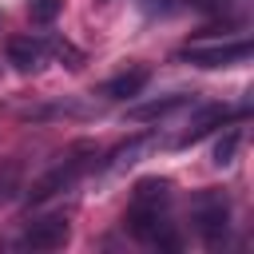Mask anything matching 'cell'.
<instances>
[{"mask_svg": "<svg viewBox=\"0 0 254 254\" xmlns=\"http://www.w3.org/2000/svg\"><path fill=\"white\" fill-rule=\"evenodd\" d=\"M91 159H95V147L91 143H75L71 151H67V159L64 163H56L48 175H40L32 187H28V202H48L52 194H60V190H67L87 167H91Z\"/></svg>", "mask_w": 254, "mask_h": 254, "instance_id": "obj_1", "label": "cell"}, {"mask_svg": "<svg viewBox=\"0 0 254 254\" xmlns=\"http://www.w3.org/2000/svg\"><path fill=\"white\" fill-rule=\"evenodd\" d=\"M194 226L206 238V246H222L230 230V202L222 190H202L194 198Z\"/></svg>", "mask_w": 254, "mask_h": 254, "instance_id": "obj_2", "label": "cell"}, {"mask_svg": "<svg viewBox=\"0 0 254 254\" xmlns=\"http://www.w3.org/2000/svg\"><path fill=\"white\" fill-rule=\"evenodd\" d=\"M254 56V44L250 40H226V44H190L179 52L183 64H194V67H234V64H246Z\"/></svg>", "mask_w": 254, "mask_h": 254, "instance_id": "obj_3", "label": "cell"}, {"mask_svg": "<svg viewBox=\"0 0 254 254\" xmlns=\"http://www.w3.org/2000/svg\"><path fill=\"white\" fill-rule=\"evenodd\" d=\"M222 123H230V107H226V103H202V107L190 115V123L183 127V135L175 139V147H190V143H198L202 135H210L214 127H222Z\"/></svg>", "mask_w": 254, "mask_h": 254, "instance_id": "obj_4", "label": "cell"}, {"mask_svg": "<svg viewBox=\"0 0 254 254\" xmlns=\"http://www.w3.org/2000/svg\"><path fill=\"white\" fill-rule=\"evenodd\" d=\"M67 238H71L67 218H40V222H32V226L24 230L20 246H24V250H60Z\"/></svg>", "mask_w": 254, "mask_h": 254, "instance_id": "obj_5", "label": "cell"}, {"mask_svg": "<svg viewBox=\"0 0 254 254\" xmlns=\"http://www.w3.org/2000/svg\"><path fill=\"white\" fill-rule=\"evenodd\" d=\"M44 56H48V48H44V40H36V36H12L8 40V64L16 67V71H40V64H44Z\"/></svg>", "mask_w": 254, "mask_h": 254, "instance_id": "obj_6", "label": "cell"}, {"mask_svg": "<svg viewBox=\"0 0 254 254\" xmlns=\"http://www.w3.org/2000/svg\"><path fill=\"white\" fill-rule=\"evenodd\" d=\"M147 79H151L147 67H127V71L111 75V79L99 87V95H103V99H131V95H139V91L147 87Z\"/></svg>", "mask_w": 254, "mask_h": 254, "instance_id": "obj_7", "label": "cell"}, {"mask_svg": "<svg viewBox=\"0 0 254 254\" xmlns=\"http://www.w3.org/2000/svg\"><path fill=\"white\" fill-rule=\"evenodd\" d=\"M155 147H159V135H139V139H127L123 147H115V151H111V159H107V171H115V175H119V171L135 167L143 155H151Z\"/></svg>", "mask_w": 254, "mask_h": 254, "instance_id": "obj_8", "label": "cell"}, {"mask_svg": "<svg viewBox=\"0 0 254 254\" xmlns=\"http://www.w3.org/2000/svg\"><path fill=\"white\" fill-rule=\"evenodd\" d=\"M131 202L135 206H167L171 202V179H139Z\"/></svg>", "mask_w": 254, "mask_h": 254, "instance_id": "obj_9", "label": "cell"}, {"mask_svg": "<svg viewBox=\"0 0 254 254\" xmlns=\"http://www.w3.org/2000/svg\"><path fill=\"white\" fill-rule=\"evenodd\" d=\"M238 151H242V127L222 123V135H218V143H214V151H210V163H214V167H230V163L238 159Z\"/></svg>", "mask_w": 254, "mask_h": 254, "instance_id": "obj_10", "label": "cell"}, {"mask_svg": "<svg viewBox=\"0 0 254 254\" xmlns=\"http://www.w3.org/2000/svg\"><path fill=\"white\" fill-rule=\"evenodd\" d=\"M190 95H167V99H151V103H143V107H131V119L135 123H151V119H163V115H171L175 107H183Z\"/></svg>", "mask_w": 254, "mask_h": 254, "instance_id": "obj_11", "label": "cell"}, {"mask_svg": "<svg viewBox=\"0 0 254 254\" xmlns=\"http://www.w3.org/2000/svg\"><path fill=\"white\" fill-rule=\"evenodd\" d=\"M44 48H48V52H52V56H56V60H60V64L67 67V71H79V67H83V52H79V48H75L71 40L48 36V40H44Z\"/></svg>", "mask_w": 254, "mask_h": 254, "instance_id": "obj_12", "label": "cell"}, {"mask_svg": "<svg viewBox=\"0 0 254 254\" xmlns=\"http://www.w3.org/2000/svg\"><path fill=\"white\" fill-rule=\"evenodd\" d=\"M28 12H32V20H36V24H52V20L64 12V0H32V4H28Z\"/></svg>", "mask_w": 254, "mask_h": 254, "instance_id": "obj_13", "label": "cell"}, {"mask_svg": "<svg viewBox=\"0 0 254 254\" xmlns=\"http://www.w3.org/2000/svg\"><path fill=\"white\" fill-rule=\"evenodd\" d=\"M103 4H107V0H103Z\"/></svg>", "mask_w": 254, "mask_h": 254, "instance_id": "obj_14", "label": "cell"}]
</instances>
